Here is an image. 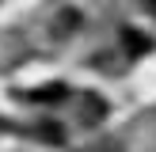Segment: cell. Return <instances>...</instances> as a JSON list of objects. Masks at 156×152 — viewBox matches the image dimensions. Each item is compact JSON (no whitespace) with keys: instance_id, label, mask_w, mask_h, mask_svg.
Instances as JSON below:
<instances>
[{"instance_id":"obj_1","label":"cell","mask_w":156,"mask_h":152,"mask_svg":"<svg viewBox=\"0 0 156 152\" xmlns=\"http://www.w3.org/2000/svg\"><path fill=\"white\" fill-rule=\"evenodd\" d=\"M145 8H149V12H156V0H145Z\"/></svg>"}]
</instances>
